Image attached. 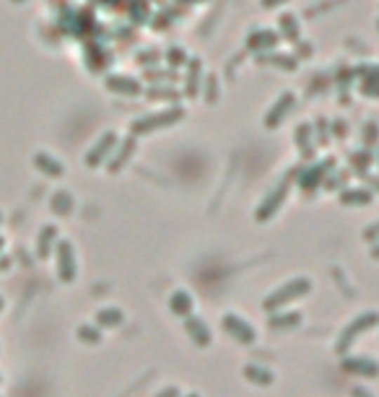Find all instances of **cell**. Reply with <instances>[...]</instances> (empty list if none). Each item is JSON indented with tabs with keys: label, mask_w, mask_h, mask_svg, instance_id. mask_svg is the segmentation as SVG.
Returning <instances> with one entry per match:
<instances>
[{
	"label": "cell",
	"mask_w": 379,
	"mask_h": 397,
	"mask_svg": "<svg viewBox=\"0 0 379 397\" xmlns=\"http://www.w3.org/2000/svg\"><path fill=\"white\" fill-rule=\"evenodd\" d=\"M8 268H11V257L0 254V271H8Z\"/></svg>",
	"instance_id": "60d3db41"
},
{
	"label": "cell",
	"mask_w": 379,
	"mask_h": 397,
	"mask_svg": "<svg viewBox=\"0 0 379 397\" xmlns=\"http://www.w3.org/2000/svg\"><path fill=\"white\" fill-rule=\"evenodd\" d=\"M351 397H374L369 392V389H364V387H354L351 389Z\"/></svg>",
	"instance_id": "ab89813d"
},
{
	"label": "cell",
	"mask_w": 379,
	"mask_h": 397,
	"mask_svg": "<svg viewBox=\"0 0 379 397\" xmlns=\"http://www.w3.org/2000/svg\"><path fill=\"white\" fill-rule=\"evenodd\" d=\"M333 164L335 161L328 159L322 161V164H317V167H312V169H307L304 174H299V185H302V190L307 195L312 193V190H317L319 185H325V177L330 174V169H333Z\"/></svg>",
	"instance_id": "30bf717a"
},
{
	"label": "cell",
	"mask_w": 379,
	"mask_h": 397,
	"mask_svg": "<svg viewBox=\"0 0 379 397\" xmlns=\"http://www.w3.org/2000/svg\"><path fill=\"white\" fill-rule=\"evenodd\" d=\"M55 262H58V278H60L62 283H73L78 275L73 242H68V239H60V242H58V247H55Z\"/></svg>",
	"instance_id": "277c9868"
},
{
	"label": "cell",
	"mask_w": 379,
	"mask_h": 397,
	"mask_svg": "<svg viewBox=\"0 0 379 397\" xmlns=\"http://www.w3.org/2000/svg\"><path fill=\"white\" fill-rule=\"evenodd\" d=\"M32 161H34L36 169L42 171V174H47V177H52V179H60L62 174H65V167H62L60 161L55 159L52 153H47V151H36Z\"/></svg>",
	"instance_id": "2e32d148"
},
{
	"label": "cell",
	"mask_w": 379,
	"mask_h": 397,
	"mask_svg": "<svg viewBox=\"0 0 379 397\" xmlns=\"http://www.w3.org/2000/svg\"><path fill=\"white\" fill-rule=\"evenodd\" d=\"M3 247H6V239L0 237V252H3Z\"/></svg>",
	"instance_id": "7bdbcfd3"
},
{
	"label": "cell",
	"mask_w": 379,
	"mask_h": 397,
	"mask_svg": "<svg viewBox=\"0 0 379 397\" xmlns=\"http://www.w3.org/2000/svg\"><path fill=\"white\" fill-rule=\"evenodd\" d=\"M206 102L208 104L218 102V78H215V76L206 78Z\"/></svg>",
	"instance_id": "f546056e"
},
{
	"label": "cell",
	"mask_w": 379,
	"mask_h": 397,
	"mask_svg": "<svg viewBox=\"0 0 379 397\" xmlns=\"http://www.w3.org/2000/svg\"><path fill=\"white\" fill-rule=\"evenodd\" d=\"M278 39H281L278 32H273V29H260V32H255V34L247 39V47H250L252 52H273Z\"/></svg>",
	"instance_id": "9a60e30c"
},
{
	"label": "cell",
	"mask_w": 379,
	"mask_h": 397,
	"mask_svg": "<svg viewBox=\"0 0 379 397\" xmlns=\"http://www.w3.org/2000/svg\"><path fill=\"white\" fill-rule=\"evenodd\" d=\"M325 125H328L325 119H319V122H317V130H319V143H322V145H325V143H328V141H330V138H328V133H325Z\"/></svg>",
	"instance_id": "74e56055"
},
{
	"label": "cell",
	"mask_w": 379,
	"mask_h": 397,
	"mask_svg": "<svg viewBox=\"0 0 379 397\" xmlns=\"http://www.w3.org/2000/svg\"><path fill=\"white\" fill-rule=\"evenodd\" d=\"M278 26H281V37H284V39H288V42H296V39H299V21H296L293 13H284L281 21H278Z\"/></svg>",
	"instance_id": "d4e9b609"
},
{
	"label": "cell",
	"mask_w": 379,
	"mask_h": 397,
	"mask_svg": "<svg viewBox=\"0 0 379 397\" xmlns=\"http://www.w3.org/2000/svg\"><path fill=\"white\" fill-rule=\"evenodd\" d=\"M148 81V84H172V81H177V73L174 70H146V76H143Z\"/></svg>",
	"instance_id": "f1b7e54d"
},
{
	"label": "cell",
	"mask_w": 379,
	"mask_h": 397,
	"mask_svg": "<svg viewBox=\"0 0 379 397\" xmlns=\"http://www.w3.org/2000/svg\"><path fill=\"white\" fill-rule=\"evenodd\" d=\"M192 306H195V299H192L187 291H174V294L169 296V309H172V314H177V317L192 314Z\"/></svg>",
	"instance_id": "ac0fdd59"
},
{
	"label": "cell",
	"mask_w": 379,
	"mask_h": 397,
	"mask_svg": "<svg viewBox=\"0 0 379 397\" xmlns=\"http://www.w3.org/2000/svg\"><path fill=\"white\" fill-rule=\"evenodd\" d=\"M146 99L148 102H177L180 96H177V91L174 89H169V84L164 86V89H151V91H146Z\"/></svg>",
	"instance_id": "4316f807"
},
{
	"label": "cell",
	"mask_w": 379,
	"mask_h": 397,
	"mask_svg": "<svg viewBox=\"0 0 379 397\" xmlns=\"http://www.w3.org/2000/svg\"><path fill=\"white\" fill-rule=\"evenodd\" d=\"M302 322V314L299 312H273L267 317V327L270 330H291Z\"/></svg>",
	"instance_id": "ffe728a7"
},
{
	"label": "cell",
	"mask_w": 379,
	"mask_h": 397,
	"mask_svg": "<svg viewBox=\"0 0 379 397\" xmlns=\"http://www.w3.org/2000/svg\"><path fill=\"white\" fill-rule=\"evenodd\" d=\"M371 257H374V260H379V242H374V245H371Z\"/></svg>",
	"instance_id": "b9f144b4"
},
{
	"label": "cell",
	"mask_w": 379,
	"mask_h": 397,
	"mask_svg": "<svg viewBox=\"0 0 379 397\" xmlns=\"http://www.w3.org/2000/svg\"><path fill=\"white\" fill-rule=\"evenodd\" d=\"M338 200H340V205H369L371 200H374V195H371V190H366V187H359V190L345 187V190H340Z\"/></svg>",
	"instance_id": "e0dca14e"
},
{
	"label": "cell",
	"mask_w": 379,
	"mask_h": 397,
	"mask_svg": "<svg viewBox=\"0 0 379 397\" xmlns=\"http://www.w3.org/2000/svg\"><path fill=\"white\" fill-rule=\"evenodd\" d=\"M221 327H224L226 335H232V338L237 340V343H241V346H252V343L258 340L255 327H252L247 320H241L239 314L226 312L224 317H221Z\"/></svg>",
	"instance_id": "8992f818"
},
{
	"label": "cell",
	"mask_w": 379,
	"mask_h": 397,
	"mask_svg": "<svg viewBox=\"0 0 379 397\" xmlns=\"http://www.w3.org/2000/svg\"><path fill=\"white\" fill-rule=\"evenodd\" d=\"M377 141H379V125H377V122H369V125H366V136H364V143L374 145Z\"/></svg>",
	"instance_id": "d6a6232c"
},
{
	"label": "cell",
	"mask_w": 379,
	"mask_h": 397,
	"mask_svg": "<svg viewBox=\"0 0 379 397\" xmlns=\"http://www.w3.org/2000/svg\"><path fill=\"white\" fill-rule=\"evenodd\" d=\"M76 335H78L81 343H88V346L102 343V327H99V325H81Z\"/></svg>",
	"instance_id": "484cf974"
},
{
	"label": "cell",
	"mask_w": 379,
	"mask_h": 397,
	"mask_svg": "<svg viewBox=\"0 0 379 397\" xmlns=\"http://www.w3.org/2000/svg\"><path fill=\"white\" fill-rule=\"evenodd\" d=\"M364 242H369V245H374V242H379V221L377 223H371V226L364 228Z\"/></svg>",
	"instance_id": "836d02e7"
},
{
	"label": "cell",
	"mask_w": 379,
	"mask_h": 397,
	"mask_svg": "<svg viewBox=\"0 0 379 397\" xmlns=\"http://www.w3.org/2000/svg\"><path fill=\"white\" fill-rule=\"evenodd\" d=\"M135 145H138V141H135V136L125 138L122 143H117V148L112 151V156H109V161H107V169L112 171V174H117V171L128 164L130 159H133V153H135Z\"/></svg>",
	"instance_id": "8fae6325"
},
{
	"label": "cell",
	"mask_w": 379,
	"mask_h": 397,
	"mask_svg": "<svg viewBox=\"0 0 379 397\" xmlns=\"http://www.w3.org/2000/svg\"><path fill=\"white\" fill-rule=\"evenodd\" d=\"M166 60H169V63H172V65H182V63H187V55H185V52H182V47H172V50L166 52Z\"/></svg>",
	"instance_id": "1f68e13d"
},
{
	"label": "cell",
	"mask_w": 379,
	"mask_h": 397,
	"mask_svg": "<svg viewBox=\"0 0 379 397\" xmlns=\"http://www.w3.org/2000/svg\"><path fill=\"white\" fill-rule=\"evenodd\" d=\"M122 320H125V314H122V309H117V306H107V309H99L96 312V325L99 327H120Z\"/></svg>",
	"instance_id": "603a6c76"
},
{
	"label": "cell",
	"mask_w": 379,
	"mask_h": 397,
	"mask_svg": "<svg viewBox=\"0 0 379 397\" xmlns=\"http://www.w3.org/2000/svg\"><path fill=\"white\" fill-rule=\"evenodd\" d=\"M73 195L68 193V190H58V193L52 195L50 200V211L55 213V216H70L73 213Z\"/></svg>",
	"instance_id": "7402d4cb"
},
{
	"label": "cell",
	"mask_w": 379,
	"mask_h": 397,
	"mask_svg": "<svg viewBox=\"0 0 379 397\" xmlns=\"http://www.w3.org/2000/svg\"><path fill=\"white\" fill-rule=\"evenodd\" d=\"M182 327L185 332L190 335V340L195 343L198 348H208L213 343V335H211V327H208L206 322L195 317V314H187V317H182Z\"/></svg>",
	"instance_id": "ba28073f"
},
{
	"label": "cell",
	"mask_w": 379,
	"mask_h": 397,
	"mask_svg": "<svg viewBox=\"0 0 379 397\" xmlns=\"http://www.w3.org/2000/svg\"><path fill=\"white\" fill-rule=\"evenodd\" d=\"M296 107V99H293V93H281L278 96V102L267 110V115H265V127H278L281 122L286 119V115Z\"/></svg>",
	"instance_id": "7c38bea8"
},
{
	"label": "cell",
	"mask_w": 379,
	"mask_h": 397,
	"mask_svg": "<svg viewBox=\"0 0 379 397\" xmlns=\"http://www.w3.org/2000/svg\"><path fill=\"white\" fill-rule=\"evenodd\" d=\"M260 63H276L278 68L286 70V73L296 68V60H293V58H286V55H278V52H270L267 58H260Z\"/></svg>",
	"instance_id": "83f0119b"
},
{
	"label": "cell",
	"mask_w": 379,
	"mask_h": 397,
	"mask_svg": "<svg viewBox=\"0 0 379 397\" xmlns=\"http://www.w3.org/2000/svg\"><path fill=\"white\" fill-rule=\"evenodd\" d=\"M0 223H3V213H0Z\"/></svg>",
	"instance_id": "c3c4849f"
},
{
	"label": "cell",
	"mask_w": 379,
	"mask_h": 397,
	"mask_svg": "<svg viewBox=\"0 0 379 397\" xmlns=\"http://www.w3.org/2000/svg\"><path fill=\"white\" fill-rule=\"evenodd\" d=\"M0 384H3V374H0Z\"/></svg>",
	"instance_id": "7dc6e473"
},
{
	"label": "cell",
	"mask_w": 379,
	"mask_h": 397,
	"mask_svg": "<svg viewBox=\"0 0 379 397\" xmlns=\"http://www.w3.org/2000/svg\"><path fill=\"white\" fill-rule=\"evenodd\" d=\"M310 291H312V280L299 275V278L288 280V283H284V286L276 288V291H270V294L265 296V301H262V309H265V312L284 309L286 304H291L296 299H304Z\"/></svg>",
	"instance_id": "6da1fadb"
},
{
	"label": "cell",
	"mask_w": 379,
	"mask_h": 397,
	"mask_svg": "<svg viewBox=\"0 0 379 397\" xmlns=\"http://www.w3.org/2000/svg\"><path fill=\"white\" fill-rule=\"evenodd\" d=\"M371 161H374V156H371L369 151H361V156H351V164H354V167L359 164V167H361V171L366 169V167H369Z\"/></svg>",
	"instance_id": "e575fe53"
},
{
	"label": "cell",
	"mask_w": 379,
	"mask_h": 397,
	"mask_svg": "<svg viewBox=\"0 0 379 397\" xmlns=\"http://www.w3.org/2000/svg\"><path fill=\"white\" fill-rule=\"evenodd\" d=\"M187 96H198L200 93V78H203V63L200 58H190L187 60Z\"/></svg>",
	"instance_id": "44dd1931"
},
{
	"label": "cell",
	"mask_w": 379,
	"mask_h": 397,
	"mask_svg": "<svg viewBox=\"0 0 379 397\" xmlns=\"http://www.w3.org/2000/svg\"><path fill=\"white\" fill-rule=\"evenodd\" d=\"M0 312H3V299H0Z\"/></svg>",
	"instance_id": "ee69618b"
},
{
	"label": "cell",
	"mask_w": 379,
	"mask_h": 397,
	"mask_svg": "<svg viewBox=\"0 0 379 397\" xmlns=\"http://www.w3.org/2000/svg\"><path fill=\"white\" fill-rule=\"evenodd\" d=\"M117 143H120L117 133H114V130H107V133H104V136L91 145V151L84 156V164L91 167V169H99L102 164L109 161V156H112V151L117 148Z\"/></svg>",
	"instance_id": "5b68a950"
},
{
	"label": "cell",
	"mask_w": 379,
	"mask_h": 397,
	"mask_svg": "<svg viewBox=\"0 0 379 397\" xmlns=\"http://www.w3.org/2000/svg\"><path fill=\"white\" fill-rule=\"evenodd\" d=\"M286 197H288V179H286V182H281L276 190H270V193H267V197L262 200V203H260L258 213H255V219H258L260 223L270 221L278 211H281V208H284Z\"/></svg>",
	"instance_id": "52a82bcc"
},
{
	"label": "cell",
	"mask_w": 379,
	"mask_h": 397,
	"mask_svg": "<svg viewBox=\"0 0 379 397\" xmlns=\"http://www.w3.org/2000/svg\"><path fill=\"white\" fill-rule=\"evenodd\" d=\"M187 397H200V395H195V392H192V395H187Z\"/></svg>",
	"instance_id": "f6af8a7d"
},
{
	"label": "cell",
	"mask_w": 379,
	"mask_h": 397,
	"mask_svg": "<svg viewBox=\"0 0 379 397\" xmlns=\"http://www.w3.org/2000/svg\"><path fill=\"white\" fill-rule=\"evenodd\" d=\"M333 136L345 138V122L343 119H335V122H333Z\"/></svg>",
	"instance_id": "8d00e7d4"
},
{
	"label": "cell",
	"mask_w": 379,
	"mask_h": 397,
	"mask_svg": "<svg viewBox=\"0 0 379 397\" xmlns=\"http://www.w3.org/2000/svg\"><path fill=\"white\" fill-rule=\"evenodd\" d=\"M185 117V110L174 104L172 110H164V112H151L146 117H140L133 122L130 127V133L138 138V136H148V133H156V130H164V127H172L177 125L180 119Z\"/></svg>",
	"instance_id": "3957f363"
},
{
	"label": "cell",
	"mask_w": 379,
	"mask_h": 397,
	"mask_svg": "<svg viewBox=\"0 0 379 397\" xmlns=\"http://www.w3.org/2000/svg\"><path fill=\"white\" fill-rule=\"evenodd\" d=\"M104 86L112 93H120V96H140L143 93V86H140L138 78L128 76H109L104 81Z\"/></svg>",
	"instance_id": "4fadbf2b"
},
{
	"label": "cell",
	"mask_w": 379,
	"mask_h": 397,
	"mask_svg": "<svg viewBox=\"0 0 379 397\" xmlns=\"http://www.w3.org/2000/svg\"><path fill=\"white\" fill-rule=\"evenodd\" d=\"M296 145L302 148V153L307 159H312V148H314V133H312V125H302L296 130V136H293Z\"/></svg>",
	"instance_id": "cb8c5ba5"
},
{
	"label": "cell",
	"mask_w": 379,
	"mask_h": 397,
	"mask_svg": "<svg viewBox=\"0 0 379 397\" xmlns=\"http://www.w3.org/2000/svg\"><path fill=\"white\" fill-rule=\"evenodd\" d=\"M361 93L364 96H371V99H374V96L379 99V78L371 76V81L369 78H361Z\"/></svg>",
	"instance_id": "4dcf8cb0"
},
{
	"label": "cell",
	"mask_w": 379,
	"mask_h": 397,
	"mask_svg": "<svg viewBox=\"0 0 379 397\" xmlns=\"http://www.w3.org/2000/svg\"><path fill=\"white\" fill-rule=\"evenodd\" d=\"M343 369L348 374L364 377V379H377L379 377V363L366 356H343Z\"/></svg>",
	"instance_id": "9c48e42d"
},
{
	"label": "cell",
	"mask_w": 379,
	"mask_h": 397,
	"mask_svg": "<svg viewBox=\"0 0 379 397\" xmlns=\"http://www.w3.org/2000/svg\"><path fill=\"white\" fill-rule=\"evenodd\" d=\"M241 374H244V379H250L252 384H260V387H270V384L276 382V374L258 366V363H247Z\"/></svg>",
	"instance_id": "d6986e66"
},
{
	"label": "cell",
	"mask_w": 379,
	"mask_h": 397,
	"mask_svg": "<svg viewBox=\"0 0 379 397\" xmlns=\"http://www.w3.org/2000/svg\"><path fill=\"white\" fill-rule=\"evenodd\" d=\"M60 237H58V226H42L39 228V237H36V257L39 260H47L50 254H55V247H58Z\"/></svg>",
	"instance_id": "5bb4252c"
},
{
	"label": "cell",
	"mask_w": 379,
	"mask_h": 397,
	"mask_svg": "<svg viewBox=\"0 0 379 397\" xmlns=\"http://www.w3.org/2000/svg\"><path fill=\"white\" fill-rule=\"evenodd\" d=\"M262 3V8H278V6H286L288 0H260Z\"/></svg>",
	"instance_id": "f35d334b"
},
{
	"label": "cell",
	"mask_w": 379,
	"mask_h": 397,
	"mask_svg": "<svg viewBox=\"0 0 379 397\" xmlns=\"http://www.w3.org/2000/svg\"><path fill=\"white\" fill-rule=\"evenodd\" d=\"M156 397H182V392H180V387H174V384H172V387L161 389V392H159Z\"/></svg>",
	"instance_id": "d590c367"
},
{
	"label": "cell",
	"mask_w": 379,
	"mask_h": 397,
	"mask_svg": "<svg viewBox=\"0 0 379 397\" xmlns=\"http://www.w3.org/2000/svg\"><path fill=\"white\" fill-rule=\"evenodd\" d=\"M11 3H21V0H11Z\"/></svg>",
	"instance_id": "bcb514c9"
},
{
	"label": "cell",
	"mask_w": 379,
	"mask_h": 397,
	"mask_svg": "<svg viewBox=\"0 0 379 397\" xmlns=\"http://www.w3.org/2000/svg\"><path fill=\"white\" fill-rule=\"evenodd\" d=\"M377 325H379V312H364V314H359L356 320H351L343 327V332H340V338H338V343H335V353L338 356H348V351L354 348L356 338H361L364 332L374 330Z\"/></svg>",
	"instance_id": "7a4b0ae2"
}]
</instances>
